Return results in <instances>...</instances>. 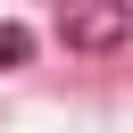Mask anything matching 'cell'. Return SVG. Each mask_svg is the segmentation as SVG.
Wrapping results in <instances>:
<instances>
[{"label": "cell", "mask_w": 133, "mask_h": 133, "mask_svg": "<svg viewBox=\"0 0 133 133\" xmlns=\"http://www.w3.org/2000/svg\"><path fill=\"white\" fill-rule=\"evenodd\" d=\"M125 33H133V0H66V17H58L66 50H116Z\"/></svg>", "instance_id": "cell-1"}, {"label": "cell", "mask_w": 133, "mask_h": 133, "mask_svg": "<svg viewBox=\"0 0 133 133\" xmlns=\"http://www.w3.org/2000/svg\"><path fill=\"white\" fill-rule=\"evenodd\" d=\"M25 50H33V33H25V25H0V58H8V66H17V58H25Z\"/></svg>", "instance_id": "cell-2"}]
</instances>
